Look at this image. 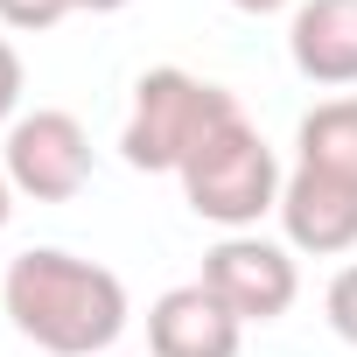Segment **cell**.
<instances>
[{
  "label": "cell",
  "instance_id": "5bb4252c",
  "mask_svg": "<svg viewBox=\"0 0 357 357\" xmlns=\"http://www.w3.org/2000/svg\"><path fill=\"white\" fill-rule=\"evenodd\" d=\"M8 218H15V183H8V168H0V231H8Z\"/></svg>",
  "mask_w": 357,
  "mask_h": 357
},
{
  "label": "cell",
  "instance_id": "8992f818",
  "mask_svg": "<svg viewBox=\"0 0 357 357\" xmlns=\"http://www.w3.org/2000/svg\"><path fill=\"white\" fill-rule=\"evenodd\" d=\"M238 343H245V322L204 280L168 287L147 308V350L154 357H238Z\"/></svg>",
  "mask_w": 357,
  "mask_h": 357
},
{
  "label": "cell",
  "instance_id": "5b68a950",
  "mask_svg": "<svg viewBox=\"0 0 357 357\" xmlns=\"http://www.w3.org/2000/svg\"><path fill=\"white\" fill-rule=\"evenodd\" d=\"M204 287L238 315V322H280L301 294V273L287 259V245L273 238H252V231H231L204 252Z\"/></svg>",
  "mask_w": 357,
  "mask_h": 357
},
{
  "label": "cell",
  "instance_id": "4fadbf2b",
  "mask_svg": "<svg viewBox=\"0 0 357 357\" xmlns=\"http://www.w3.org/2000/svg\"><path fill=\"white\" fill-rule=\"evenodd\" d=\"M238 15H280V8H301V0H231Z\"/></svg>",
  "mask_w": 357,
  "mask_h": 357
},
{
  "label": "cell",
  "instance_id": "277c9868",
  "mask_svg": "<svg viewBox=\"0 0 357 357\" xmlns=\"http://www.w3.org/2000/svg\"><path fill=\"white\" fill-rule=\"evenodd\" d=\"M0 168H8L15 197H36V204H70L84 183H91V133L43 105V112H22L8 126V154H0Z\"/></svg>",
  "mask_w": 357,
  "mask_h": 357
},
{
  "label": "cell",
  "instance_id": "52a82bcc",
  "mask_svg": "<svg viewBox=\"0 0 357 357\" xmlns=\"http://www.w3.org/2000/svg\"><path fill=\"white\" fill-rule=\"evenodd\" d=\"M280 231L294 252H350L357 245V190L336 183V175H315V168H294L280 183Z\"/></svg>",
  "mask_w": 357,
  "mask_h": 357
},
{
  "label": "cell",
  "instance_id": "3957f363",
  "mask_svg": "<svg viewBox=\"0 0 357 357\" xmlns=\"http://www.w3.org/2000/svg\"><path fill=\"white\" fill-rule=\"evenodd\" d=\"M175 175H183L190 211L225 225V231H252L266 211H280V161H273V147L259 140V126L245 112L231 126H218Z\"/></svg>",
  "mask_w": 357,
  "mask_h": 357
},
{
  "label": "cell",
  "instance_id": "9a60e30c",
  "mask_svg": "<svg viewBox=\"0 0 357 357\" xmlns=\"http://www.w3.org/2000/svg\"><path fill=\"white\" fill-rule=\"evenodd\" d=\"M84 15H119V8H133V0H77Z\"/></svg>",
  "mask_w": 357,
  "mask_h": 357
},
{
  "label": "cell",
  "instance_id": "7c38bea8",
  "mask_svg": "<svg viewBox=\"0 0 357 357\" xmlns=\"http://www.w3.org/2000/svg\"><path fill=\"white\" fill-rule=\"evenodd\" d=\"M15 105H22V56L0 36V119H15Z\"/></svg>",
  "mask_w": 357,
  "mask_h": 357
},
{
  "label": "cell",
  "instance_id": "8fae6325",
  "mask_svg": "<svg viewBox=\"0 0 357 357\" xmlns=\"http://www.w3.org/2000/svg\"><path fill=\"white\" fill-rule=\"evenodd\" d=\"M322 308H329V329L357 350V266H343L336 280H329V294H322Z\"/></svg>",
  "mask_w": 357,
  "mask_h": 357
},
{
  "label": "cell",
  "instance_id": "9c48e42d",
  "mask_svg": "<svg viewBox=\"0 0 357 357\" xmlns=\"http://www.w3.org/2000/svg\"><path fill=\"white\" fill-rule=\"evenodd\" d=\"M294 168L336 175V183L357 190V98H322L301 126H294Z\"/></svg>",
  "mask_w": 357,
  "mask_h": 357
},
{
  "label": "cell",
  "instance_id": "30bf717a",
  "mask_svg": "<svg viewBox=\"0 0 357 357\" xmlns=\"http://www.w3.org/2000/svg\"><path fill=\"white\" fill-rule=\"evenodd\" d=\"M63 15H77V0H0V22L22 29V36H43V29H56Z\"/></svg>",
  "mask_w": 357,
  "mask_h": 357
},
{
  "label": "cell",
  "instance_id": "ba28073f",
  "mask_svg": "<svg viewBox=\"0 0 357 357\" xmlns=\"http://www.w3.org/2000/svg\"><path fill=\"white\" fill-rule=\"evenodd\" d=\"M287 56L308 84H357V0H301L287 22Z\"/></svg>",
  "mask_w": 357,
  "mask_h": 357
},
{
  "label": "cell",
  "instance_id": "6da1fadb",
  "mask_svg": "<svg viewBox=\"0 0 357 357\" xmlns=\"http://www.w3.org/2000/svg\"><path fill=\"white\" fill-rule=\"evenodd\" d=\"M8 322L50 357H105L126 329V280L63 245H36L0 280Z\"/></svg>",
  "mask_w": 357,
  "mask_h": 357
},
{
  "label": "cell",
  "instance_id": "7a4b0ae2",
  "mask_svg": "<svg viewBox=\"0 0 357 357\" xmlns=\"http://www.w3.org/2000/svg\"><path fill=\"white\" fill-rule=\"evenodd\" d=\"M238 119V98L225 84H204L190 70H147L133 84V112H126V133H119V154L126 168L140 175H175L218 126Z\"/></svg>",
  "mask_w": 357,
  "mask_h": 357
}]
</instances>
